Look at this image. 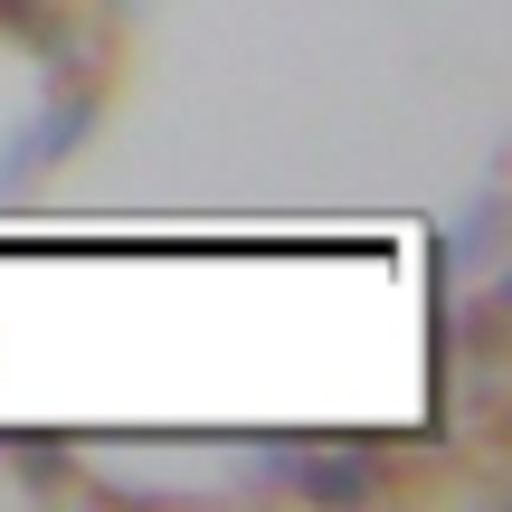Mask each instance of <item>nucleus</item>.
Listing matches in <instances>:
<instances>
[{
    "mask_svg": "<svg viewBox=\"0 0 512 512\" xmlns=\"http://www.w3.org/2000/svg\"><path fill=\"white\" fill-rule=\"evenodd\" d=\"M86 124H95V86H86V76H76V86L57 95L48 114H38L29 152H10V181H29V171H38V162H57V152H76V143H86Z\"/></svg>",
    "mask_w": 512,
    "mask_h": 512,
    "instance_id": "obj_1",
    "label": "nucleus"
},
{
    "mask_svg": "<svg viewBox=\"0 0 512 512\" xmlns=\"http://www.w3.org/2000/svg\"><path fill=\"white\" fill-rule=\"evenodd\" d=\"M285 484H294V494H313V503H370V494H380V465H361V456H332V465H285Z\"/></svg>",
    "mask_w": 512,
    "mask_h": 512,
    "instance_id": "obj_2",
    "label": "nucleus"
},
{
    "mask_svg": "<svg viewBox=\"0 0 512 512\" xmlns=\"http://www.w3.org/2000/svg\"><path fill=\"white\" fill-rule=\"evenodd\" d=\"M0 29L29 38L38 57H76V29H67V10H57V0H0Z\"/></svg>",
    "mask_w": 512,
    "mask_h": 512,
    "instance_id": "obj_3",
    "label": "nucleus"
}]
</instances>
